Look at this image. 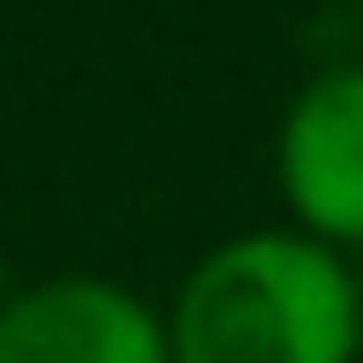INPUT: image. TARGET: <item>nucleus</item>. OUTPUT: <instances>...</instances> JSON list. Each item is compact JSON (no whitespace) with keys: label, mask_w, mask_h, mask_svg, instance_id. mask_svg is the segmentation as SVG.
Here are the masks:
<instances>
[{"label":"nucleus","mask_w":363,"mask_h":363,"mask_svg":"<svg viewBox=\"0 0 363 363\" xmlns=\"http://www.w3.org/2000/svg\"><path fill=\"white\" fill-rule=\"evenodd\" d=\"M171 363H356L363 282L304 230L223 238L163 304Z\"/></svg>","instance_id":"obj_1"},{"label":"nucleus","mask_w":363,"mask_h":363,"mask_svg":"<svg viewBox=\"0 0 363 363\" xmlns=\"http://www.w3.org/2000/svg\"><path fill=\"white\" fill-rule=\"evenodd\" d=\"M274 186H282L289 230L319 238L341 259L363 252V60L319 67L282 104Z\"/></svg>","instance_id":"obj_2"},{"label":"nucleus","mask_w":363,"mask_h":363,"mask_svg":"<svg viewBox=\"0 0 363 363\" xmlns=\"http://www.w3.org/2000/svg\"><path fill=\"white\" fill-rule=\"evenodd\" d=\"M0 363H171V326L111 274H45L0 311Z\"/></svg>","instance_id":"obj_3"},{"label":"nucleus","mask_w":363,"mask_h":363,"mask_svg":"<svg viewBox=\"0 0 363 363\" xmlns=\"http://www.w3.org/2000/svg\"><path fill=\"white\" fill-rule=\"evenodd\" d=\"M8 296H15V282H8V267H0V311H8Z\"/></svg>","instance_id":"obj_4"},{"label":"nucleus","mask_w":363,"mask_h":363,"mask_svg":"<svg viewBox=\"0 0 363 363\" xmlns=\"http://www.w3.org/2000/svg\"><path fill=\"white\" fill-rule=\"evenodd\" d=\"M356 363H363V349H356Z\"/></svg>","instance_id":"obj_5"},{"label":"nucleus","mask_w":363,"mask_h":363,"mask_svg":"<svg viewBox=\"0 0 363 363\" xmlns=\"http://www.w3.org/2000/svg\"><path fill=\"white\" fill-rule=\"evenodd\" d=\"M356 8H363V0H356Z\"/></svg>","instance_id":"obj_6"}]
</instances>
